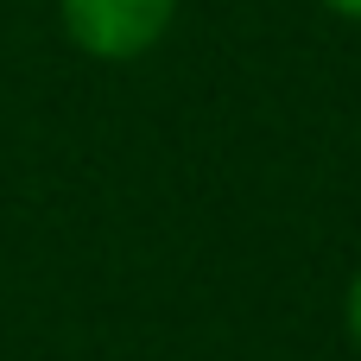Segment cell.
Masks as SVG:
<instances>
[{
    "label": "cell",
    "instance_id": "3957f363",
    "mask_svg": "<svg viewBox=\"0 0 361 361\" xmlns=\"http://www.w3.org/2000/svg\"><path fill=\"white\" fill-rule=\"evenodd\" d=\"M330 13H343V19H361V0H324Z\"/></svg>",
    "mask_w": 361,
    "mask_h": 361
},
{
    "label": "cell",
    "instance_id": "7a4b0ae2",
    "mask_svg": "<svg viewBox=\"0 0 361 361\" xmlns=\"http://www.w3.org/2000/svg\"><path fill=\"white\" fill-rule=\"evenodd\" d=\"M349 336H355V349H361V279L349 286Z\"/></svg>",
    "mask_w": 361,
    "mask_h": 361
},
{
    "label": "cell",
    "instance_id": "6da1fadb",
    "mask_svg": "<svg viewBox=\"0 0 361 361\" xmlns=\"http://www.w3.org/2000/svg\"><path fill=\"white\" fill-rule=\"evenodd\" d=\"M171 13L178 0H63V32L76 38V51L102 63H127L165 38Z\"/></svg>",
    "mask_w": 361,
    "mask_h": 361
}]
</instances>
